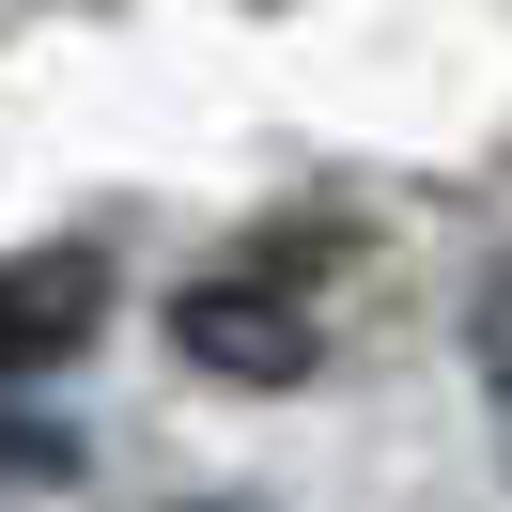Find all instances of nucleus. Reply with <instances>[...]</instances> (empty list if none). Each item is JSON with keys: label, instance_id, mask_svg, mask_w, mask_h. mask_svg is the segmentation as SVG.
Instances as JSON below:
<instances>
[{"label": "nucleus", "instance_id": "7ed1b4c3", "mask_svg": "<svg viewBox=\"0 0 512 512\" xmlns=\"http://www.w3.org/2000/svg\"><path fill=\"white\" fill-rule=\"evenodd\" d=\"M481 373H497V388H512V280H497V295H481Z\"/></svg>", "mask_w": 512, "mask_h": 512}, {"label": "nucleus", "instance_id": "f03ea898", "mask_svg": "<svg viewBox=\"0 0 512 512\" xmlns=\"http://www.w3.org/2000/svg\"><path fill=\"white\" fill-rule=\"evenodd\" d=\"M94 326H109V249H94V233L0 249V388H16V373H63Z\"/></svg>", "mask_w": 512, "mask_h": 512}, {"label": "nucleus", "instance_id": "20e7f679", "mask_svg": "<svg viewBox=\"0 0 512 512\" xmlns=\"http://www.w3.org/2000/svg\"><path fill=\"white\" fill-rule=\"evenodd\" d=\"M202 512H233V497H202Z\"/></svg>", "mask_w": 512, "mask_h": 512}, {"label": "nucleus", "instance_id": "f257e3e1", "mask_svg": "<svg viewBox=\"0 0 512 512\" xmlns=\"http://www.w3.org/2000/svg\"><path fill=\"white\" fill-rule=\"evenodd\" d=\"M171 342H187L202 373H233V388H295L326 357L311 249H249V264H218V280H187V295H171Z\"/></svg>", "mask_w": 512, "mask_h": 512}]
</instances>
